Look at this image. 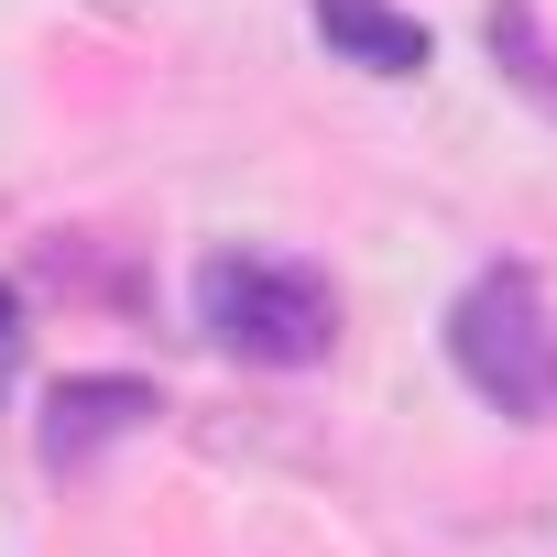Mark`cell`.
I'll list each match as a JSON object with an SVG mask.
<instances>
[{
    "label": "cell",
    "mask_w": 557,
    "mask_h": 557,
    "mask_svg": "<svg viewBox=\"0 0 557 557\" xmlns=\"http://www.w3.org/2000/svg\"><path fill=\"white\" fill-rule=\"evenodd\" d=\"M197 329L208 350L251 361V372H307L339 350V296L318 262H285V251H208L197 262Z\"/></svg>",
    "instance_id": "obj_1"
},
{
    "label": "cell",
    "mask_w": 557,
    "mask_h": 557,
    "mask_svg": "<svg viewBox=\"0 0 557 557\" xmlns=\"http://www.w3.org/2000/svg\"><path fill=\"white\" fill-rule=\"evenodd\" d=\"M448 372L513 416V426H546L557 416V307L535 285V262H481L459 307H448Z\"/></svg>",
    "instance_id": "obj_2"
},
{
    "label": "cell",
    "mask_w": 557,
    "mask_h": 557,
    "mask_svg": "<svg viewBox=\"0 0 557 557\" xmlns=\"http://www.w3.org/2000/svg\"><path fill=\"white\" fill-rule=\"evenodd\" d=\"M153 416H164V394H153L143 372H66V383L45 394V426H34V448H45V470H88L99 448L143 437Z\"/></svg>",
    "instance_id": "obj_3"
},
{
    "label": "cell",
    "mask_w": 557,
    "mask_h": 557,
    "mask_svg": "<svg viewBox=\"0 0 557 557\" xmlns=\"http://www.w3.org/2000/svg\"><path fill=\"white\" fill-rule=\"evenodd\" d=\"M307 23H318L329 55L361 66V77H426V55H437L405 0H307Z\"/></svg>",
    "instance_id": "obj_4"
},
{
    "label": "cell",
    "mask_w": 557,
    "mask_h": 557,
    "mask_svg": "<svg viewBox=\"0 0 557 557\" xmlns=\"http://www.w3.org/2000/svg\"><path fill=\"white\" fill-rule=\"evenodd\" d=\"M481 34H492V55H503V77H513V88H535V99L557 110V55L535 45V12H524V0H492V23H481Z\"/></svg>",
    "instance_id": "obj_5"
},
{
    "label": "cell",
    "mask_w": 557,
    "mask_h": 557,
    "mask_svg": "<svg viewBox=\"0 0 557 557\" xmlns=\"http://www.w3.org/2000/svg\"><path fill=\"white\" fill-rule=\"evenodd\" d=\"M12 361H23V296L0 285V394H12Z\"/></svg>",
    "instance_id": "obj_6"
},
{
    "label": "cell",
    "mask_w": 557,
    "mask_h": 557,
    "mask_svg": "<svg viewBox=\"0 0 557 557\" xmlns=\"http://www.w3.org/2000/svg\"><path fill=\"white\" fill-rule=\"evenodd\" d=\"M88 12H132V0H88Z\"/></svg>",
    "instance_id": "obj_7"
}]
</instances>
